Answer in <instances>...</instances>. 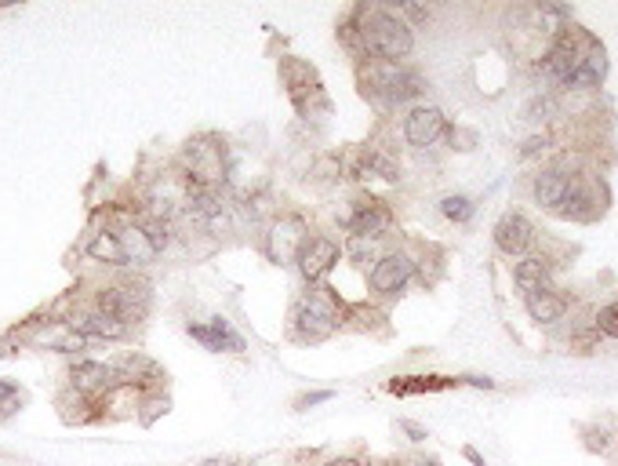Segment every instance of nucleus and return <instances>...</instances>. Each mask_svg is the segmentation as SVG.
I'll return each mask as SVG.
<instances>
[{
    "label": "nucleus",
    "instance_id": "1",
    "mask_svg": "<svg viewBox=\"0 0 618 466\" xmlns=\"http://www.w3.org/2000/svg\"><path fill=\"white\" fill-rule=\"evenodd\" d=\"M357 81H360V95L375 102L379 110L419 106V99L429 88V81L415 66H408V62H382V59L357 62Z\"/></svg>",
    "mask_w": 618,
    "mask_h": 466
},
{
    "label": "nucleus",
    "instance_id": "2",
    "mask_svg": "<svg viewBox=\"0 0 618 466\" xmlns=\"http://www.w3.org/2000/svg\"><path fill=\"white\" fill-rule=\"evenodd\" d=\"M342 314H346V303L331 292L328 284L306 288V292L295 295V303L288 310V339L299 346L324 343L342 328Z\"/></svg>",
    "mask_w": 618,
    "mask_h": 466
},
{
    "label": "nucleus",
    "instance_id": "3",
    "mask_svg": "<svg viewBox=\"0 0 618 466\" xmlns=\"http://www.w3.org/2000/svg\"><path fill=\"white\" fill-rule=\"evenodd\" d=\"M360 26H364L368 59H382V62L411 59V51H415V26H408L393 8L360 4Z\"/></svg>",
    "mask_w": 618,
    "mask_h": 466
},
{
    "label": "nucleus",
    "instance_id": "4",
    "mask_svg": "<svg viewBox=\"0 0 618 466\" xmlns=\"http://www.w3.org/2000/svg\"><path fill=\"white\" fill-rule=\"evenodd\" d=\"M179 172L193 186H204V190H230L233 161L226 139H219V135L211 132L193 135L179 153Z\"/></svg>",
    "mask_w": 618,
    "mask_h": 466
},
{
    "label": "nucleus",
    "instance_id": "5",
    "mask_svg": "<svg viewBox=\"0 0 618 466\" xmlns=\"http://www.w3.org/2000/svg\"><path fill=\"white\" fill-rule=\"evenodd\" d=\"M91 306L102 310V314H110L120 325L135 328L139 321H146V314H150L153 288H150V281H142V277H117V281H106L95 288Z\"/></svg>",
    "mask_w": 618,
    "mask_h": 466
},
{
    "label": "nucleus",
    "instance_id": "6",
    "mask_svg": "<svg viewBox=\"0 0 618 466\" xmlns=\"http://www.w3.org/2000/svg\"><path fill=\"white\" fill-rule=\"evenodd\" d=\"M531 197L539 208L546 212H557V215H579L582 204H589V193H586V183H582V175H571L564 168H542L535 179H531Z\"/></svg>",
    "mask_w": 618,
    "mask_h": 466
},
{
    "label": "nucleus",
    "instance_id": "7",
    "mask_svg": "<svg viewBox=\"0 0 618 466\" xmlns=\"http://www.w3.org/2000/svg\"><path fill=\"white\" fill-rule=\"evenodd\" d=\"M280 84L288 88V99L302 121H313V117H320V113H328L324 84H320L317 70H313L306 59H299V55H284V59H280Z\"/></svg>",
    "mask_w": 618,
    "mask_h": 466
},
{
    "label": "nucleus",
    "instance_id": "8",
    "mask_svg": "<svg viewBox=\"0 0 618 466\" xmlns=\"http://www.w3.org/2000/svg\"><path fill=\"white\" fill-rule=\"evenodd\" d=\"M335 223H339V230L346 233V237H360V241H382V237H389L393 233V223H397V215H393V208H389L386 201H379V197H353V201H346L335 212Z\"/></svg>",
    "mask_w": 618,
    "mask_h": 466
},
{
    "label": "nucleus",
    "instance_id": "9",
    "mask_svg": "<svg viewBox=\"0 0 618 466\" xmlns=\"http://www.w3.org/2000/svg\"><path fill=\"white\" fill-rule=\"evenodd\" d=\"M309 219L299 212H277L262 233V252L273 266H295L302 244L309 241Z\"/></svg>",
    "mask_w": 618,
    "mask_h": 466
},
{
    "label": "nucleus",
    "instance_id": "10",
    "mask_svg": "<svg viewBox=\"0 0 618 466\" xmlns=\"http://www.w3.org/2000/svg\"><path fill=\"white\" fill-rule=\"evenodd\" d=\"M342 263V241L328 237V233H309V241L302 244L295 270H299L306 288H317L331 277V270Z\"/></svg>",
    "mask_w": 618,
    "mask_h": 466
},
{
    "label": "nucleus",
    "instance_id": "11",
    "mask_svg": "<svg viewBox=\"0 0 618 466\" xmlns=\"http://www.w3.org/2000/svg\"><path fill=\"white\" fill-rule=\"evenodd\" d=\"M70 390L77 397H84V401H106V397L113 394V390H120L124 386V379H120L117 365L113 361H91V357H77L70 365Z\"/></svg>",
    "mask_w": 618,
    "mask_h": 466
},
{
    "label": "nucleus",
    "instance_id": "12",
    "mask_svg": "<svg viewBox=\"0 0 618 466\" xmlns=\"http://www.w3.org/2000/svg\"><path fill=\"white\" fill-rule=\"evenodd\" d=\"M415 277V259L408 252H382L368 270V288L375 299H397Z\"/></svg>",
    "mask_w": 618,
    "mask_h": 466
},
{
    "label": "nucleus",
    "instance_id": "13",
    "mask_svg": "<svg viewBox=\"0 0 618 466\" xmlns=\"http://www.w3.org/2000/svg\"><path fill=\"white\" fill-rule=\"evenodd\" d=\"M400 132H404V142H408L411 150H433V146L448 135V117H444L440 106L419 102V106H411V110L404 113Z\"/></svg>",
    "mask_w": 618,
    "mask_h": 466
},
{
    "label": "nucleus",
    "instance_id": "14",
    "mask_svg": "<svg viewBox=\"0 0 618 466\" xmlns=\"http://www.w3.org/2000/svg\"><path fill=\"white\" fill-rule=\"evenodd\" d=\"M491 241L509 259H524L535 248V241H539V230H535V223L524 212H506L499 223L491 226Z\"/></svg>",
    "mask_w": 618,
    "mask_h": 466
},
{
    "label": "nucleus",
    "instance_id": "15",
    "mask_svg": "<svg viewBox=\"0 0 618 466\" xmlns=\"http://www.w3.org/2000/svg\"><path fill=\"white\" fill-rule=\"evenodd\" d=\"M186 335L197 339L204 350H211V354H244V350H248L244 335H240L226 317H211L204 325H186Z\"/></svg>",
    "mask_w": 618,
    "mask_h": 466
},
{
    "label": "nucleus",
    "instance_id": "16",
    "mask_svg": "<svg viewBox=\"0 0 618 466\" xmlns=\"http://www.w3.org/2000/svg\"><path fill=\"white\" fill-rule=\"evenodd\" d=\"M66 325H70V332L84 335V339H110V343H117V339H128L131 328L120 325V321H113L110 314H102V310H95V306H77L70 317H66Z\"/></svg>",
    "mask_w": 618,
    "mask_h": 466
},
{
    "label": "nucleus",
    "instance_id": "17",
    "mask_svg": "<svg viewBox=\"0 0 618 466\" xmlns=\"http://www.w3.org/2000/svg\"><path fill=\"white\" fill-rule=\"evenodd\" d=\"M553 259H546V255H524V259H517V266H513V284H517L520 292L531 295V292H549L553 288Z\"/></svg>",
    "mask_w": 618,
    "mask_h": 466
},
{
    "label": "nucleus",
    "instance_id": "18",
    "mask_svg": "<svg viewBox=\"0 0 618 466\" xmlns=\"http://www.w3.org/2000/svg\"><path fill=\"white\" fill-rule=\"evenodd\" d=\"M524 310H528V317L539 328H553L557 321H564V314H568V299H564L557 288H549V292H531V295H524Z\"/></svg>",
    "mask_w": 618,
    "mask_h": 466
},
{
    "label": "nucleus",
    "instance_id": "19",
    "mask_svg": "<svg viewBox=\"0 0 618 466\" xmlns=\"http://www.w3.org/2000/svg\"><path fill=\"white\" fill-rule=\"evenodd\" d=\"M84 252H88L91 263H99V266H113V270H124V266H128V255L120 248V237L113 226L91 233L88 244H84Z\"/></svg>",
    "mask_w": 618,
    "mask_h": 466
},
{
    "label": "nucleus",
    "instance_id": "20",
    "mask_svg": "<svg viewBox=\"0 0 618 466\" xmlns=\"http://www.w3.org/2000/svg\"><path fill=\"white\" fill-rule=\"evenodd\" d=\"M604 77H608V55H604V48H589L586 59H582V66L575 70V77H571L568 92H597L600 84H604Z\"/></svg>",
    "mask_w": 618,
    "mask_h": 466
},
{
    "label": "nucleus",
    "instance_id": "21",
    "mask_svg": "<svg viewBox=\"0 0 618 466\" xmlns=\"http://www.w3.org/2000/svg\"><path fill=\"white\" fill-rule=\"evenodd\" d=\"M451 386H462V383L451 379V375H397V379L386 383V390L397 397H411V394H437V390H451Z\"/></svg>",
    "mask_w": 618,
    "mask_h": 466
},
{
    "label": "nucleus",
    "instance_id": "22",
    "mask_svg": "<svg viewBox=\"0 0 618 466\" xmlns=\"http://www.w3.org/2000/svg\"><path fill=\"white\" fill-rule=\"evenodd\" d=\"M120 237V248H124V255H128V266H146L157 259V248L150 244V237L142 233L139 223H124L117 230Z\"/></svg>",
    "mask_w": 618,
    "mask_h": 466
},
{
    "label": "nucleus",
    "instance_id": "23",
    "mask_svg": "<svg viewBox=\"0 0 618 466\" xmlns=\"http://www.w3.org/2000/svg\"><path fill=\"white\" fill-rule=\"evenodd\" d=\"M440 215L448 219V223H455V226H466L473 215H477V201L469 197V193H444L440 197Z\"/></svg>",
    "mask_w": 618,
    "mask_h": 466
},
{
    "label": "nucleus",
    "instance_id": "24",
    "mask_svg": "<svg viewBox=\"0 0 618 466\" xmlns=\"http://www.w3.org/2000/svg\"><path fill=\"white\" fill-rule=\"evenodd\" d=\"M557 113H560V95H553V92H535L524 102V121H531V124H546V121H553Z\"/></svg>",
    "mask_w": 618,
    "mask_h": 466
},
{
    "label": "nucleus",
    "instance_id": "25",
    "mask_svg": "<svg viewBox=\"0 0 618 466\" xmlns=\"http://www.w3.org/2000/svg\"><path fill=\"white\" fill-rule=\"evenodd\" d=\"M593 328H597V335H604V339H618V299L608 306H600L597 314H593Z\"/></svg>",
    "mask_w": 618,
    "mask_h": 466
},
{
    "label": "nucleus",
    "instance_id": "26",
    "mask_svg": "<svg viewBox=\"0 0 618 466\" xmlns=\"http://www.w3.org/2000/svg\"><path fill=\"white\" fill-rule=\"evenodd\" d=\"M331 397H335L331 390H313V394H302L299 401H295V412H309L313 405H328Z\"/></svg>",
    "mask_w": 618,
    "mask_h": 466
},
{
    "label": "nucleus",
    "instance_id": "27",
    "mask_svg": "<svg viewBox=\"0 0 618 466\" xmlns=\"http://www.w3.org/2000/svg\"><path fill=\"white\" fill-rule=\"evenodd\" d=\"M549 135H531L524 146H520V157H535V153H542V150H549Z\"/></svg>",
    "mask_w": 618,
    "mask_h": 466
},
{
    "label": "nucleus",
    "instance_id": "28",
    "mask_svg": "<svg viewBox=\"0 0 618 466\" xmlns=\"http://www.w3.org/2000/svg\"><path fill=\"white\" fill-rule=\"evenodd\" d=\"M397 430H400V434H408L411 437V441H426V426H419V423H408V419H400V423H397Z\"/></svg>",
    "mask_w": 618,
    "mask_h": 466
},
{
    "label": "nucleus",
    "instance_id": "29",
    "mask_svg": "<svg viewBox=\"0 0 618 466\" xmlns=\"http://www.w3.org/2000/svg\"><path fill=\"white\" fill-rule=\"evenodd\" d=\"M462 386H477V390H495V379H488V375H459Z\"/></svg>",
    "mask_w": 618,
    "mask_h": 466
},
{
    "label": "nucleus",
    "instance_id": "30",
    "mask_svg": "<svg viewBox=\"0 0 618 466\" xmlns=\"http://www.w3.org/2000/svg\"><path fill=\"white\" fill-rule=\"evenodd\" d=\"M22 408V394L19 397H8V401H0V419H11L15 412Z\"/></svg>",
    "mask_w": 618,
    "mask_h": 466
},
{
    "label": "nucleus",
    "instance_id": "31",
    "mask_svg": "<svg viewBox=\"0 0 618 466\" xmlns=\"http://www.w3.org/2000/svg\"><path fill=\"white\" fill-rule=\"evenodd\" d=\"M320 466H368V463L357 459V456H331V459H324Z\"/></svg>",
    "mask_w": 618,
    "mask_h": 466
},
{
    "label": "nucleus",
    "instance_id": "32",
    "mask_svg": "<svg viewBox=\"0 0 618 466\" xmlns=\"http://www.w3.org/2000/svg\"><path fill=\"white\" fill-rule=\"evenodd\" d=\"M8 397H19V383H11V379H0V401H8Z\"/></svg>",
    "mask_w": 618,
    "mask_h": 466
},
{
    "label": "nucleus",
    "instance_id": "33",
    "mask_svg": "<svg viewBox=\"0 0 618 466\" xmlns=\"http://www.w3.org/2000/svg\"><path fill=\"white\" fill-rule=\"evenodd\" d=\"M197 466H244V463H237V459H204Z\"/></svg>",
    "mask_w": 618,
    "mask_h": 466
}]
</instances>
